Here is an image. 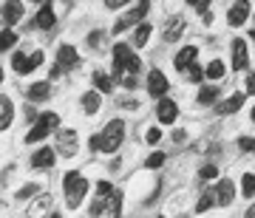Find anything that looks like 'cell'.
I'll list each match as a JSON object with an SVG mask.
<instances>
[{"label":"cell","mask_w":255,"mask_h":218,"mask_svg":"<svg viewBox=\"0 0 255 218\" xmlns=\"http://www.w3.org/2000/svg\"><path fill=\"white\" fill-rule=\"evenodd\" d=\"M204 74H207L210 80H219V77H224V63H221V60H213V63L204 68Z\"/></svg>","instance_id":"cell-29"},{"label":"cell","mask_w":255,"mask_h":218,"mask_svg":"<svg viewBox=\"0 0 255 218\" xmlns=\"http://www.w3.org/2000/svg\"><path fill=\"white\" fill-rule=\"evenodd\" d=\"M0 82H3V68H0Z\"/></svg>","instance_id":"cell-46"},{"label":"cell","mask_w":255,"mask_h":218,"mask_svg":"<svg viewBox=\"0 0 255 218\" xmlns=\"http://www.w3.org/2000/svg\"><path fill=\"white\" fill-rule=\"evenodd\" d=\"M37 184H26V187H20L17 190V201H26V199H31V196H37Z\"/></svg>","instance_id":"cell-32"},{"label":"cell","mask_w":255,"mask_h":218,"mask_svg":"<svg viewBox=\"0 0 255 218\" xmlns=\"http://www.w3.org/2000/svg\"><path fill=\"white\" fill-rule=\"evenodd\" d=\"M176 113H179L176 102L159 100V105H156V116H159V122H162V125H173V122H176Z\"/></svg>","instance_id":"cell-9"},{"label":"cell","mask_w":255,"mask_h":218,"mask_svg":"<svg viewBox=\"0 0 255 218\" xmlns=\"http://www.w3.org/2000/svg\"><path fill=\"white\" fill-rule=\"evenodd\" d=\"M100 40H102V34H100V31H94V34L88 37V46H97V48H100Z\"/></svg>","instance_id":"cell-39"},{"label":"cell","mask_w":255,"mask_h":218,"mask_svg":"<svg viewBox=\"0 0 255 218\" xmlns=\"http://www.w3.org/2000/svg\"><path fill=\"white\" fill-rule=\"evenodd\" d=\"M147 37H150V23H139V28H136V37H133V46H145L147 43Z\"/></svg>","instance_id":"cell-27"},{"label":"cell","mask_w":255,"mask_h":218,"mask_svg":"<svg viewBox=\"0 0 255 218\" xmlns=\"http://www.w3.org/2000/svg\"><path fill=\"white\" fill-rule=\"evenodd\" d=\"M241 105H244V94H233V97H230V100L219 108V113H236Z\"/></svg>","instance_id":"cell-23"},{"label":"cell","mask_w":255,"mask_h":218,"mask_svg":"<svg viewBox=\"0 0 255 218\" xmlns=\"http://www.w3.org/2000/svg\"><path fill=\"white\" fill-rule=\"evenodd\" d=\"M63 193H65V201H68V207L77 210L82 204V199H85V193H88V182L82 179L77 170L71 173H65V179H63Z\"/></svg>","instance_id":"cell-1"},{"label":"cell","mask_w":255,"mask_h":218,"mask_svg":"<svg viewBox=\"0 0 255 218\" xmlns=\"http://www.w3.org/2000/svg\"><path fill=\"white\" fill-rule=\"evenodd\" d=\"M247 17H250V0H236L233 9H230V14H227L230 26H244Z\"/></svg>","instance_id":"cell-7"},{"label":"cell","mask_w":255,"mask_h":218,"mask_svg":"<svg viewBox=\"0 0 255 218\" xmlns=\"http://www.w3.org/2000/svg\"><path fill=\"white\" fill-rule=\"evenodd\" d=\"M216 100H219V88H216V85H204V88L199 91V102H201V105H213Z\"/></svg>","instance_id":"cell-24"},{"label":"cell","mask_w":255,"mask_h":218,"mask_svg":"<svg viewBox=\"0 0 255 218\" xmlns=\"http://www.w3.org/2000/svg\"><path fill=\"white\" fill-rule=\"evenodd\" d=\"M40 63H43V51H34V54H31V68H37Z\"/></svg>","instance_id":"cell-40"},{"label":"cell","mask_w":255,"mask_h":218,"mask_svg":"<svg viewBox=\"0 0 255 218\" xmlns=\"http://www.w3.org/2000/svg\"><path fill=\"white\" fill-rule=\"evenodd\" d=\"M60 125V116H57V113H51V110H48L46 116H40L34 122V127H31V130H28V136H26V142H43V139L48 136V133H51V130H54V127Z\"/></svg>","instance_id":"cell-4"},{"label":"cell","mask_w":255,"mask_h":218,"mask_svg":"<svg viewBox=\"0 0 255 218\" xmlns=\"http://www.w3.org/2000/svg\"><path fill=\"white\" fill-rule=\"evenodd\" d=\"M28 100H31V102L48 100V82H34V85L28 88Z\"/></svg>","instance_id":"cell-20"},{"label":"cell","mask_w":255,"mask_h":218,"mask_svg":"<svg viewBox=\"0 0 255 218\" xmlns=\"http://www.w3.org/2000/svg\"><path fill=\"white\" fill-rule=\"evenodd\" d=\"M128 0H105V6H108V9H119V6H125Z\"/></svg>","instance_id":"cell-41"},{"label":"cell","mask_w":255,"mask_h":218,"mask_svg":"<svg viewBox=\"0 0 255 218\" xmlns=\"http://www.w3.org/2000/svg\"><path fill=\"white\" fill-rule=\"evenodd\" d=\"M51 218H63V216H57V213H54V216H51Z\"/></svg>","instance_id":"cell-48"},{"label":"cell","mask_w":255,"mask_h":218,"mask_svg":"<svg viewBox=\"0 0 255 218\" xmlns=\"http://www.w3.org/2000/svg\"><path fill=\"white\" fill-rule=\"evenodd\" d=\"M147 9H150V0H139L136 9L130 11V20H142V17L147 14Z\"/></svg>","instance_id":"cell-31"},{"label":"cell","mask_w":255,"mask_h":218,"mask_svg":"<svg viewBox=\"0 0 255 218\" xmlns=\"http://www.w3.org/2000/svg\"><path fill=\"white\" fill-rule=\"evenodd\" d=\"M94 216L97 218H119L122 216V193L114 190L108 196H97V201H94Z\"/></svg>","instance_id":"cell-2"},{"label":"cell","mask_w":255,"mask_h":218,"mask_svg":"<svg viewBox=\"0 0 255 218\" xmlns=\"http://www.w3.org/2000/svg\"><path fill=\"white\" fill-rule=\"evenodd\" d=\"M88 147H91V150H100V147H102V133H97V136H91V142H88Z\"/></svg>","instance_id":"cell-37"},{"label":"cell","mask_w":255,"mask_h":218,"mask_svg":"<svg viewBox=\"0 0 255 218\" xmlns=\"http://www.w3.org/2000/svg\"><path fill=\"white\" fill-rule=\"evenodd\" d=\"M196 54H199V48L196 46H184L182 51H179V54H176V68H179V74L182 71H187V68H190L193 63H196Z\"/></svg>","instance_id":"cell-13"},{"label":"cell","mask_w":255,"mask_h":218,"mask_svg":"<svg viewBox=\"0 0 255 218\" xmlns=\"http://www.w3.org/2000/svg\"><path fill=\"white\" fill-rule=\"evenodd\" d=\"M247 218H255V204H253L250 210H247Z\"/></svg>","instance_id":"cell-44"},{"label":"cell","mask_w":255,"mask_h":218,"mask_svg":"<svg viewBox=\"0 0 255 218\" xmlns=\"http://www.w3.org/2000/svg\"><path fill=\"white\" fill-rule=\"evenodd\" d=\"M250 37H253V40H255V28H253V34H250Z\"/></svg>","instance_id":"cell-47"},{"label":"cell","mask_w":255,"mask_h":218,"mask_svg":"<svg viewBox=\"0 0 255 218\" xmlns=\"http://www.w3.org/2000/svg\"><path fill=\"white\" fill-rule=\"evenodd\" d=\"M122 139H125V122H122V119H111L108 127L102 130V147H100V150L114 153V150L122 145Z\"/></svg>","instance_id":"cell-3"},{"label":"cell","mask_w":255,"mask_h":218,"mask_svg":"<svg viewBox=\"0 0 255 218\" xmlns=\"http://www.w3.org/2000/svg\"><path fill=\"white\" fill-rule=\"evenodd\" d=\"M94 85H97V91H114V80H111L108 74H102V71L94 74Z\"/></svg>","instance_id":"cell-25"},{"label":"cell","mask_w":255,"mask_h":218,"mask_svg":"<svg viewBox=\"0 0 255 218\" xmlns=\"http://www.w3.org/2000/svg\"><path fill=\"white\" fill-rule=\"evenodd\" d=\"M233 199H236V187H233V182H230V179L219 182V187H216V201H219V204H230Z\"/></svg>","instance_id":"cell-17"},{"label":"cell","mask_w":255,"mask_h":218,"mask_svg":"<svg viewBox=\"0 0 255 218\" xmlns=\"http://www.w3.org/2000/svg\"><path fill=\"white\" fill-rule=\"evenodd\" d=\"M11 65H14V71L17 74H28V71H34V68H31V57H26V54H14L11 57Z\"/></svg>","instance_id":"cell-21"},{"label":"cell","mask_w":255,"mask_h":218,"mask_svg":"<svg viewBox=\"0 0 255 218\" xmlns=\"http://www.w3.org/2000/svg\"><path fill=\"white\" fill-rule=\"evenodd\" d=\"M241 193H244L247 199L255 196V173H247L244 179H241Z\"/></svg>","instance_id":"cell-28"},{"label":"cell","mask_w":255,"mask_h":218,"mask_svg":"<svg viewBox=\"0 0 255 218\" xmlns=\"http://www.w3.org/2000/svg\"><path fill=\"white\" fill-rule=\"evenodd\" d=\"M130 57H133V51L128 46H114V80H119L122 74L128 71V63H130Z\"/></svg>","instance_id":"cell-5"},{"label":"cell","mask_w":255,"mask_h":218,"mask_svg":"<svg viewBox=\"0 0 255 218\" xmlns=\"http://www.w3.org/2000/svg\"><path fill=\"white\" fill-rule=\"evenodd\" d=\"M241 150H255V136L253 139H241Z\"/></svg>","instance_id":"cell-38"},{"label":"cell","mask_w":255,"mask_h":218,"mask_svg":"<svg viewBox=\"0 0 255 218\" xmlns=\"http://www.w3.org/2000/svg\"><path fill=\"white\" fill-rule=\"evenodd\" d=\"M182 31H184V20L182 17H173L170 23H167V28H164V40H170V43H173V40L182 37Z\"/></svg>","instance_id":"cell-18"},{"label":"cell","mask_w":255,"mask_h":218,"mask_svg":"<svg viewBox=\"0 0 255 218\" xmlns=\"http://www.w3.org/2000/svg\"><path fill=\"white\" fill-rule=\"evenodd\" d=\"M187 3H190V6H199V3H201V0H187Z\"/></svg>","instance_id":"cell-45"},{"label":"cell","mask_w":255,"mask_h":218,"mask_svg":"<svg viewBox=\"0 0 255 218\" xmlns=\"http://www.w3.org/2000/svg\"><path fill=\"white\" fill-rule=\"evenodd\" d=\"M82 108H85V113H97V110H100V91L85 94V97H82Z\"/></svg>","instance_id":"cell-22"},{"label":"cell","mask_w":255,"mask_h":218,"mask_svg":"<svg viewBox=\"0 0 255 218\" xmlns=\"http://www.w3.org/2000/svg\"><path fill=\"white\" fill-rule=\"evenodd\" d=\"M17 43V34L11 31V28H6V31H0V51H9L11 46Z\"/></svg>","instance_id":"cell-26"},{"label":"cell","mask_w":255,"mask_h":218,"mask_svg":"<svg viewBox=\"0 0 255 218\" xmlns=\"http://www.w3.org/2000/svg\"><path fill=\"white\" fill-rule=\"evenodd\" d=\"M167 88H170V85H167V77H164L162 71H150L147 74V91H150V97L159 100V97L167 94Z\"/></svg>","instance_id":"cell-6"},{"label":"cell","mask_w":255,"mask_h":218,"mask_svg":"<svg viewBox=\"0 0 255 218\" xmlns=\"http://www.w3.org/2000/svg\"><path fill=\"white\" fill-rule=\"evenodd\" d=\"M233 68L244 71L247 68V43L244 40H233Z\"/></svg>","instance_id":"cell-14"},{"label":"cell","mask_w":255,"mask_h":218,"mask_svg":"<svg viewBox=\"0 0 255 218\" xmlns=\"http://www.w3.org/2000/svg\"><path fill=\"white\" fill-rule=\"evenodd\" d=\"M147 167H150V170H153V167H162V164H164V153H162V150H156V153H150V156H147Z\"/></svg>","instance_id":"cell-33"},{"label":"cell","mask_w":255,"mask_h":218,"mask_svg":"<svg viewBox=\"0 0 255 218\" xmlns=\"http://www.w3.org/2000/svg\"><path fill=\"white\" fill-rule=\"evenodd\" d=\"M182 218H187V216H182Z\"/></svg>","instance_id":"cell-50"},{"label":"cell","mask_w":255,"mask_h":218,"mask_svg":"<svg viewBox=\"0 0 255 218\" xmlns=\"http://www.w3.org/2000/svg\"><path fill=\"white\" fill-rule=\"evenodd\" d=\"M213 204H216V193H204L199 199V204H196V213H207Z\"/></svg>","instance_id":"cell-30"},{"label":"cell","mask_w":255,"mask_h":218,"mask_svg":"<svg viewBox=\"0 0 255 218\" xmlns=\"http://www.w3.org/2000/svg\"><path fill=\"white\" fill-rule=\"evenodd\" d=\"M216 176H219L216 164H204V167H201V179H216Z\"/></svg>","instance_id":"cell-34"},{"label":"cell","mask_w":255,"mask_h":218,"mask_svg":"<svg viewBox=\"0 0 255 218\" xmlns=\"http://www.w3.org/2000/svg\"><path fill=\"white\" fill-rule=\"evenodd\" d=\"M187 77H190V80H193V82H199V80H201V77H204V71H201L199 65L193 63V65H190V68H187Z\"/></svg>","instance_id":"cell-35"},{"label":"cell","mask_w":255,"mask_h":218,"mask_svg":"<svg viewBox=\"0 0 255 218\" xmlns=\"http://www.w3.org/2000/svg\"><path fill=\"white\" fill-rule=\"evenodd\" d=\"M184 136H187L184 130H176V133H173V139H176V142H184Z\"/></svg>","instance_id":"cell-43"},{"label":"cell","mask_w":255,"mask_h":218,"mask_svg":"<svg viewBox=\"0 0 255 218\" xmlns=\"http://www.w3.org/2000/svg\"><path fill=\"white\" fill-rule=\"evenodd\" d=\"M253 119H255V108H253Z\"/></svg>","instance_id":"cell-49"},{"label":"cell","mask_w":255,"mask_h":218,"mask_svg":"<svg viewBox=\"0 0 255 218\" xmlns=\"http://www.w3.org/2000/svg\"><path fill=\"white\" fill-rule=\"evenodd\" d=\"M51 204H54V199L48 196V193H43V196H37L34 204L28 207V218H46V213L51 210Z\"/></svg>","instance_id":"cell-10"},{"label":"cell","mask_w":255,"mask_h":218,"mask_svg":"<svg viewBox=\"0 0 255 218\" xmlns=\"http://www.w3.org/2000/svg\"><path fill=\"white\" fill-rule=\"evenodd\" d=\"M23 17V3L20 0H6V6H3V20L6 23H17V20Z\"/></svg>","instance_id":"cell-16"},{"label":"cell","mask_w":255,"mask_h":218,"mask_svg":"<svg viewBox=\"0 0 255 218\" xmlns=\"http://www.w3.org/2000/svg\"><path fill=\"white\" fill-rule=\"evenodd\" d=\"M57 20H54V9H51V3H46L43 9H40V14H37V26L40 28H51Z\"/></svg>","instance_id":"cell-19"},{"label":"cell","mask_w":255,"mask_h":218,"mask_svg":"<svg viewBox=\"0 0 255 218\" xmlns=\"http://www.w3.org/2000/svg\"><path fill=\"white\" fill-rule=\"evenodd\" d=\"M247 91H250V94H255V71L250 74V77H247Z\"/></svg>","instance_id":"cell-42"},{"label":"cell","mask_w":255,"mask_h":218,"mask_svg":"<svg viewBox=\"0 0 255 218\" xmlns=\"http://www.w3.org/2000/svg\"><path fill=\"white\" fill-rule=\"evenodd\" d=\"M77 48L74 46H60V51H57V65H60V71H68V68H74L77 65Z\"/></svg>","instance_id":"cell-11"},{"label":"cell","mask_w":255,"mask_h":218,"mask_svg":"<svg viewBox=\"0 0 255 218\" xmlns=\"http://www.w3.org/2000/svg\"><path fill=\"white\" fill-rule=\"evenodd\" d=\"M147 142H150V145H159V139H162V130H159V127H150V130H147Z\"/></svg>","instance_id":"cell-36"},{"label":"cell","mask_w":255,"mask_h":218,"mask_svg":"<svg viewBox=\"0 0 255 218\" xmlns=\"http://www.w3.org/2000/svg\"><path fill=\"white\" fill-rule=\"evenodd\" d=\"M57 150H60L63 156L77 153V133H74V130H63V133L57 136Z\"/></svg>","instance_id":"cell-12"},{"label":"cell","mask_w":255,"mask_h":218,"mask_svg":"<svg viewBox=\"0 0 255 218\" xmlns=\"http://www.w3.org/2000/svg\"><path fill=\"white\" fill-rule=\"evenodd\" d=\"M54 150H51V147H40V150H37L34 156H31V167H34V170H48V167H54Z\"/></svg>","instance_id":"cell-8"},{"label":"cell","mask_w":255,"mask_h":218,"mask_svg":"<svg viewBox=\"0 0 255 218\" xmlns=\"http://www.w3.org/2000/svg\"><path fill=\"white\" fill-rule=\"evenodd\" d=\"M11 119H14V105H11L9 97L0 94V130H6L11 125Z\"/></svg>","instance_id":"cell-15"}]
</instances>
